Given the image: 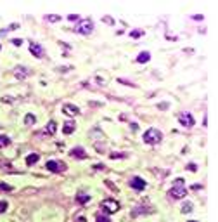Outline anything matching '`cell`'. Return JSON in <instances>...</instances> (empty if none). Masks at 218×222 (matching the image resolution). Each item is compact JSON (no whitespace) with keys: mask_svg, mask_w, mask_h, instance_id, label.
Returning <instances> with one entry per match:
<instances>
[{"mask_svg":"<svg viewBox=\"0 0 218 222\" xmlns=\"http://www.w3.org/2000/svg\"><path fill=\"white\" fill-rule=\"evenodd\" d=\"M142 139H144L145 144H157V142H161V139H163V132L157 130V128H149L147 132H144Z\"/></svg>","mask_w":218,"mask_h":222,"instance_id":"obj_1","label":"cell"},{"mask_svg":"<svg viewBox=\"0 0 218 222\" xmlns=\"http://www.w3.org/2000/svg\"><path fill=\"white\" fill-rule=\"evenodd\" d=\"M100 208L104 210L106 213H116L119 210V203L116 200H111V198H107V200H104L102 203H100Z\"/></svg>","mask_w":218,"mask_h":222,"instance_id":"obj_2","label":"cell"},{"mask_svg":"<svg viewBox=\"0 0 218 222\" xmlns=\"http://www.w3.org/2000/svg\"><path fill=\"white\" fill-rule=\"evenodd\" d=\"M47 170H50V172H54V174H61V172H66V163L64 161H56V160H48L47 161Z\"/></svg>","mask_w":218,"mask_h":222,"instance_id":"obj_3","label":"cell"},{"mask_svg":"<svg viewBox=\"0 0 218 222\" xmlns=\"http://www.w3.org/2000/svg\"><path fill=\"white\" fill-rule=\"evenodd\" d=\"M92 30H94V23H92L90 19H82V21L78 23V26H76V31L82 33V35H90Z\"/></svg>","mask_w":218,"mask_h":222,"instance_id":"obj_4","label":"cell"},{"mask_svg":"<svg viewBox=\"0 0 218 222\" xmlns=\"http://www.w3.org/2000/svg\"><path fill=\"white\" fill-rule=\"evenodd\" d=\"M168 194L173 200H180V198H183V196L187 194V189L185 187H171L170 191H168Z\"/></svg>","mask_w":218,"mask_h":222,"instance_id":"obj_5","label":"cell"},{"mask_svg":"<svg viewBox=\"0 0 218 222\" xmlns=\"http://www.w3.org/2000/svg\"><path fill=\"white\" fill-rule=\"evenodd\" d=\"M178 122L182 127H187V128H191L192 125H194V118H192L191 113H182L178 116Z\"/></svg>","mask_w":218,"mask_h":222,"instance_id":"obj_6","label":"cell"},{"mask_svg":"<svg viewBox=\"0 0 218 222\" xmlns=\"http://www.w3.org/2000/svg\"><path fill=\"white\" fill-rule=\"evenodd\" d=\"M30 52L40 59V57H44V47H42L40 44H36V42H31L30 44Z\"/></svg>","mask_w":218,"mask_h":222,"instance_id":"obj_7","label":"cell"},{"mask_svg":"<svg viewBox=\"0 0 218 222\" xmlns=\"http://www.w3.org/2000/svg\"><path fill=\"white\" fill-rule=\"evenodd\" d=\"M130 186L133 187V189H137V191H142V189L145 187V181L142 177H133L130 181Z\"/></svg>","mask_w":218,"mask_h":222,"instance_id":"obj_8","label":"cell"},{"mask_svg":"<svg viewBox=\"0 0 218 222\" xmlns=\"http://www.w3.org/2000/svg\"><path fill=\"white\" fill-rule=\"evenodd\" d=\"M71 156L78 158V160H85V158H87V153H85L83 148H73L71 149Z\"/></svg>","mask_w":218,"mask_h":222,"instance_id":"obj_9","label":"cell"},{"mask_svg":"<svg viewBox=\"0 0 218 222\" xmlns=\"http://www.w3.org/2000/svg\"><path fill=\"white\" fill-rule=\"evenodd\" d=\"M62 111H64L66 115H71V116H74V115L80 113V109L76 108V106H73V104H64L62 106Z\"/></svg>","mask_w":218,"mask_h":222,"instance_id":"obj_10","label":"cell"},{"mask_svg":"<svg viewBox=\"0 0 218 222\" xmlns=\"http://www.w3.org/2000/svg\"><path fill=\"white\" fill-rule=\"evenodd\" d=\"M14 75L18 76V78H26L28 75H30V71L24 68V66H19V68H16V71H14Z\"/></svg>","mask_w":218,"mask_h":222,"instance_id":"obj_11","label":"cell"},{"mask_svg":"<svg viewBox=\"0 0 218 222\" xmlns=\"http://www.w3.org/2000/svg\"><path fill=\"white\" fill-rule=\"evenodd\" d=\"M62 132H64V134H73L74 132V122L68 120V122L64 123V127H62Z\"/></svg>","mask_w":218,"mask_h":222,"instance_id":"obj_12","label":"cell"},{"mask_svg":"<svg viewBox=\"0 0 218 222\" xmlns=\"http://www.w3.org/2000/svg\"><path fill=\"white\" fill-rule=\"evenodd\" d=\"M149 59H151V54H149L147 50H144V52H140L139 56H137V63H147Z\"/></svg>","mask_w":218,"mask_h":222,"instance_id":"obj_13","label":"cell"},{"mask_svg":"<svg viewBox=\"0 0 218 222\" xmlns=\"http://www.w3.org/2000/svg\"><path fill=\"white\" fill-rule=\"evenodd\" d=\"M38 153H31V155H28L26 156V165H33V163H36L38 161Z\"/></svg>","mask_w":218,"mask_h":222,"instance_id":"obj_14","label":"cell"},{"mask_svg":"<svg viewBox=\"0 0 218 222\" xmlns=\"http://www.w3.org/2000/svg\"><path fill=\"white\" fill-rule=\"evenodd\" d=\"M88 200H90V196L88 194H85V193H80V194H76V201L78 203H88Z\"/></svg>","mask_w":218,"mask_h":222,"instance_id":"obj_15","label":"cell"},{"mask_svg":"<svg viewBox=\"0 0 218 222\" xmlns=\"http://www.w3.org/2000/svg\"><path fill=\"white\" fill-rule=\"evenodd\" d=\"M36 122V118H35V115H31V113H28L26 116H24V123L26 125H33V123Z\"/></svg>","mask_w":218,"mask_h":222,"instance_id":"obj_16","label":"cell"},{"mask_svg":"<svg viewBox=\"0 0 218 222\" xmlns=\"http://www.w3.org/2000/svg\"><path fill=\"white\" fill-rule=\"evenodd\" d=\"M10 144V139L7 135H0V148H5V146H9Z\"/></svg>","mask_w":218,"mask_h":222,"instance_id":"obj_17","label":"cell"},{"mask_svg":"<svg viewBox=\"0 0 218 222\" xmlns=\"http://www.w3.org/2000/svg\"><path fill=\"white\" fill-rule=\"evenodd\" d=\"M56 130H57V123L56 122H48L47 132H48V134H56Z\"/></svg>","mask_w":218,"mask_h":222,"instance_id":"obj_18","label":"cell"},{"mask_svg":"<svg viewBox=\"0 0 218 222\" xmlns=\"http://www.w3.org/2000/svg\"><path fill=\"white\" fill-rule=\"evenodd\" d=\"M45 19L50 23H56V21H61V16H56V14H47L45 16Z\"/></svg>","mask_w":218,"mask_h":222,"instance_id":"obj_19","label":"cell"},{"mask_svg":"<svg viewBox=\"0 0 218 222\" xmlns=\"http://www.w3.org/2000/svg\"><path fill=\"white\" fill-rule=\"evenodd\" d=\"M173 187H185V182H183V179H180V177H177V179H175V184H173Z\"/></svg>","mask_w":218,"mask_h":222,"instance_id":"obj_20","label":"cell"},{"mask_svg":"<svg viewBox=\"0 0 218 222\" xmlns=\"http://www.w3.org/2000/svg\"><path fill=\"white\" fill-rule=\"evenodd\" d=\"M182 212H183V213H189V212H192V203H189V201H187V203H185V205L182 207Z\"/></svg>","mask_w":218,"mask_h":222,"instance_id":"obj_21","label":"cell"},{"mask_svg":"<svg viewBox=\"0 0 218 222\" xmlns=\"http://www.w3.org/2000/svg\"><path fill=\"white\" fill-rule=\"evenodd\" d=\"M111 158H113V160H116V158H127V153H113Z\"/></svg>","mask_w":218,"mask_h":222,"instance_id":"obj_22","label":"cell"},{"mask_svg":"<svg viewBox=\"0 0 218 222\" xmlns=\"http://www.w3.org/2000/svg\"><path fill=\"white\" fill-rule=\"evenodd\" d=\"M142 33H144V31H142V30H135V31H132L130 35L133 37V38H137V37H140V35H142Z\"/></svg>","mask_w":218,"mask_h":222,"instance_id":"obj_23","label":"cell"},{"mask_svg":"<svg viewBox=\"0 0 218 222\" xmlns=\"http://www.w3.org/2000/svg\"><path fill=\"white\" fill-rule=\"evenodd\" d=\"M0 189H4V191H10L12 187H10L9 184H4V182H0Z\"/></svg>","mask_w":218,"mask_h":222,"instance_id":"obj_24","label":"cell"},{"mask_svg":"<svg viewBox=\"0 0 218 222\" xmlns=\"http://www.w3.org/2000/svg\"><path fill=\"white\" fill-rule=\"evenodd\" d=\"M7 210V201H0V213Z\"/></svg>","mask_w":218,"mask_h":222,"instance_id":"obj_25","label":"cell"},{"mask_svg":"<svg viewBox=\"0 0 218 222\" xmlns=\"http://www.w3.org/2000/svg\"><path fill=\"white\" fill-rule=\"evenodd\" d=\"M97 222H111L107 217H104V215H97Z\"/></svg>","mask_w":218,"mask_h":222,"instance_id":"obj_26","label":"cell"},{"mask_svg":"<svg viewBox=\"0 0 218 222\" xmlns=\"http://www.w3.org/2000/svg\"><path fill=\"white\" fill-rule=\"evenodd\" d=\"M119 82L123 83V85H130V87H135V83H132V82H128V80H123V78H119Z\"/></svg>","mask_w":218,"mask_h":222,"instance_id":"obj_27","label":"cell"},{"mask_svg":"<svg viewBox=\"0 0 218 222\" xmlns=\"http://www.w3.org/2000/svg\"><path fill=\"white\" fill-rule=\"evenodd\" d=\"M69 21H80V18H78V14H69Z\"/></svg>","mask_w":218,"mask_h":222,"instance_id":"obj_28","label":"cell"},{"mask_svg":"<svg viewBox=\"0 0 218 222\" xmlns=\"http://www.w3.org/2000/svg\"><path fill=\"white\" fill-rule=\"evenodd\" d=\"M187 168L191 170V172H196V170H197V167L194 165V163H189V165H187Z\"/></svg>","mask_w":218,"mask_h":222,"instance_id":"obj_29","label":"cell"},{"mask_svg":"<svg viewBox=\"0 0 218 222\" xmlns=\"http://www.w3.org/2000/svg\"><path fill=\"white\" fill-rule=\"evenodd\" d=\"M12 44H14V45H21V44H23V40H21V38H14V40H12Z\"/></svg>","mask_w":218,"mask_h":222,"instance_id":"obj_30","label":"cell"},{"mask_svg":"<svg viewBox=\"0 0 218 222\" xmlns=\"http://www.w3.org/2000/svg\"><path fill=\"white\" fill-rule=\"evenodd\" d=\"M104 21H106V23H109V24H113V23H114L111 18H104Z\"/></svg>","mask_w":218,"mask_h":222,"instance_id":"obj_31","label":"cell"},{"mask_svg":"<svg viewBox=\"0 0 218 222\" xmlns=\"http://www.w3.org/2000/svg\"><path fill=\"white\" fill-rule=\"evenodd\" d=\"M95 168L97 170H104V165H100V163H99V165H95Z\"/></svg>","mask_w":218,"mask_h":222,"instance_id":"obj_32","label":"cell"},{"mask_svg":"<svg viewBox=\"0 0 218 222\" xmlns=\"http://www.w3.org/2000/svg\"><path fill=\"white\" fill-rule=\"evenodd\" d=\"M189 222H197V220H189Z\"/></svg>","mask_w":218,"mask_h":222,"instance_id":"obj_33","label":"cell"}]
</instances>
